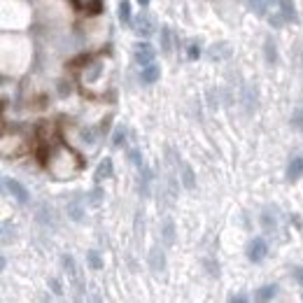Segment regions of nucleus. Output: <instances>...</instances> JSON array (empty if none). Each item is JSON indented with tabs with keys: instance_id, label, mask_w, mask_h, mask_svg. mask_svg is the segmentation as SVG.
Here are the masks:
<instances>
[{
	"instance_id": "nucleus-29",
	"label": "nucleus",
	"mask_w": 303,
	"mask_h": 303,
	"mask_svg": "<svg viewBox=\"0 0 303 303\" xmlns=\"http://www.w3.org/2000/svg\"><path fill=\"white\" fill-rule=\"evenodd\" d=\"M262 226H263L266 231L275 229V217H273L271 212H263V217H262Z\"/></svg>"
},
{
	"instance_id": "nucleus-6",
	"label": "nucleus",
	"mask_w": 303,
	"mask_h": 303,
	"mask_svg": "<svg viewBox=\"0 0 303 303\" xmlns=\"http://www.w3.org/2000/svg\"><path fill=\"white\" fill-rule=\"evenodd\" d=\"M303 178V157H296L289 161V166H287V180L289 182H296V180Z\"/></svg>"
},
{
	"instance_id": "nucleus-16",
	"label": "nucleus",
	"mask_w": 303,
	"mask_h": 303,
	"mask_svg": "<svg viewBox=\"0 0 303 303\" xmlns=\"http://www.w3.org/2000/svg\"><path fill=\"white\" fill-rule=\"evenodd\" d=\"M82 10H84L86 17H98V14L103 12V0H89Z\"/></svg>"
},
{
	"instance_id": "nucleus-5",
	"label": "nucleus",
	"mask_w": 303,
	"mask_h": 303,
	"mask_svg": "<svg viewBox=\"0 0 303 303\" xmlns=\"http://www.w3.org/2000/svg\"><path fill=\"white\" fill-rule=\"evenodd\" d=\"M63 266H65V271H68V278H70V283L77 287V289H84L82 284V275H80V268H77V263H75L73 257H68V254H63Z\"/></svg>"
},
{
	"instance_id": "nucleus-23",
	"label": "nucleus",
	"mask_w": 303,
	"mask_h": 303,
	"mask_svg": "<svg viewBox=\"0 0 303 303\" xmlns=\"http://www.w3.org/2000/svg\"><path fill=\"white\" fill-rule=\"evenodd\" d=\"M289 124H292L294 131H303V105L296 107V112L292 115V121H289Z\"/></svg>"
},
{
	"instance_id": "nucleus-21",
	"label": "nucleus",
	"mask_w": 303,
	"mask_h": 303,
	"mask_svg": "<svg viewBox=\"0 0 303 303\" xmlns=\"http://www.w3.org/2000/svg\"><path fill=\"white\" fill-rule=\"evenodd\" d=\"M68 215H70L75 222H80L84 217V210H82V205H80V199H75L73 203L68 205Z\"/></svg>"
},
{
	"instance_id": "nucleus-35",
	"label": "nucleus",
	"mask_w": 303,
	"mask_h": 303,
	"mask_svg": "<svg viewBox=\"0 0 303 303\" xmlns=\"http://www.w3.org/2000/svg\"><path fill=\"white\" fill-rule=\"evenodd\" d=\"M82 136H84V140H89V142H91V140H94V131H91V128H84Z\"/></svg>"
},
{
	"instance_id": "nucleus-8",
	"label": "nucleus",
	"mask_w": 303,
	"mask_h": 303,
	"mask_svg": "<svg viewBox=\"0 0 303 303\" xmlns=\"http://www.w3.org/2000/svg\"><path fill=\"white\" fill-rule=\"evenodd\" d=\"M182 187L189 189V191H194L196 189V175H194V170H191V166L189 163H182Z\"/></svg>"
},
{
	"instance_id": "nucleus-15",
	"label": "nucleus",
	"mask_w": 303,
	"mask_h": 303,
	"mask_svg": "<svg viewBox=\"0 0 303 303\" xmlns=\"http://www.w3.org/2000/svg\"><path fill=\"white\" fill-rule=\"evenodd\" d=\"M280 12L284 14L287 21H296V7H294V0H280Z\"/></svg>"
},
{
	"instance_id": "nucleus-28",
	"label": "nucleus",
	"mask_w": 303,
	"mask_h": 303,
	"mask_svg": "<svg viewBox=\"0 0 303 303\" xmlns=\"http://www.w3.org/2000/svg\"><path fill=\"white\" fill-rule=\"evenodd\" d=\"M49 136H52V126L47 124V121H40V126H38V138H40V140H47Z\"/></svg>"
},
{
	"instance_id": "nucleus-11",
	"label": "nucleus",
	"mask_w": 303,
	"mask_h": 303,
	"mask_svg": "<svg viewBox=\"0 0 303 303\" xmlns=\"http://www.w3.org/2000/svg\"><path fill=\"white\" fill-rule=\"evenodd\" d=\"M96 182H103V180L112 178V159H103L101 161V166L96 168Z\"/></svg>"
},
{
	"instance_id": "nucleus-24",
	"label": "nucleus",
	"mask_w": 303,
	"mask_h": 303,
	"mask_svg": "<svg viewBox=\"0 0 303 303\" xmlns=\"http://www.w3.org/2000/svg\"><path fill=\"white\" fill-rule=\"evenodd\" d=\"M163 266H166V262H163V252L154 250L152 252V268L159 273V271H163Z\"/></svg>"
},
{
	"instance_id": "nucleus-34",
	"label": "nucleus",
	"mask_w": 303,
	"mask_h": 303,
	"mask_svg": "<svg viewBox=\"0 0 303 303\" xmlns=\"http://www.w3.org/2000/svg\"><path fill=\"white\" fill-rule=\"evenodd\" d=\"M98 75H101V68H98V65H94V70H91V73L86 75V82H94L96 77H98Z\"/></svg>"
},
{
	"instance_id": "nucleus-36",
	"label": "nucleus",
	"mask_w": 303,
	"mask_h": 303,
	"mask_svg": "<svg viewBox=\"0 0 303 303\" xmlns=\"http://www.w3.org/2000/svg\"><path fill=\"white\" fill-rule=\"evenodd\" d=\"M107 128H110V117L101 121V133H107Z\"/></svg>"
},
{
	"instance_id": "nucleus-14",
	"label": "nucleus",
	"mask_w": 303,
	"mask_h": 303,
	"mask_svg": "<svg viewBox=\"0 0 303 303\" xmlns=\"http://www.w3.org/2000/svg\"><path fill=\"white\" fill-rule=\"evenodd\" d=\"M263 54H266V63H268V65H273V63L278 61V52H275V42H273L271 38H266V42H263Z\"/></svg>"
},
{
	"instance_id": "nucleus-12",
	"label": "nucleus",
	"mask_w": 303,
	"mask_h": 303,
	"mask_svg": "<svg viewBox=\"0 0 303 303\" xmlns=\"http://www.w3.org/2000/svg\"><path fill=\"white\" fill-rule=\"evenodd\" d=\"M161 236H163V242H166V245H173V242H175V224H173L170 217L163 220V233H161Z\"/></svg>"
},
{
	"instance_id": "nucleus-13",
	"label": "nucleus",
	"mask_w": 303,
	"mask_h": 303,
	"mask_svg": "<svg viewBox=\"0 0 303 303\" xmlns=\"http://www.w3.org/2000/svg\"><path fill=\"white\" fill-rule=\"evenodd\" d=\"M275 294H278V284H266L254 296H257V301H271V299H275Z\"/></svg>"
},
{
	"instance_id": "nucleus-1",
	"label": "nucleus",
	"mask_w": 303,
	"mask_h": 303,
	"mask_svg": "<svg viewBox=\"0 0 303 303\" xmlns=\"http://www.w3.org/2000/svg\"><path fill=\"white\" fill-rule=\"evenodd\" d=\"M5 189L12 194V199L21 203V205H26L28 201H31V194H28V189L21 184L19 180H12V178H5Z\"/></svg>"
},
{
	"instance_id": "nucleus-33",
	"label": "nucleus",
	"mask_w": 303,
	"mask_h": 303,
	"mask_svg": "<svg viewBox=\"0 0 303 303\" xmlns=\"http://www.w3.org/2000/svg\"><path fill=\"white\" fill-rule=\"evenodd\" d=\"M101 196H103V191H101V189H94V191H91V205H98V203H101Z\"/></svg>"
},
{
	"instance_id": "nucleus-39",
	"label": "nucleus",
	"mask_w": 303,
	"mask_h": 303,
	"mask_svg": "<svg viewBox=\"0 0 303 303\" xmlns=\"http://www.w3.org/2000/svg\"><path fill=\"white\" fill-rule=\"evenodd\" d=\"M271 2H273V0H271Z\"/></svg>"
},
{
	"instance_id": "nucleus-7",
	"label": "nucleus",
	"mask_w": 303,
	"mask_h": 303,
	"mask_svg": "<svg viewBox=\"0 0 303 303\" xmlns=\"http://www.w3.org/2000/svg\"><path fill=\"white\" fill-rule=\"evenodd\" d=\"M89 63H91V54H77V56H73L70 61L65 63V68H68L70 73H77V70L86 68Z\"/></svg>"
},
{
	"instance_id": "nucleus-20",
	"label": "nucleus",
	"mask_w": 303,
	"mask_h": 303,
	"mask_svg": "<svg viewBox=\"0 0 303 303\" xmlns=\"http://www.w3.org/2000/svg\"><path fill=\"white\" fill-rule=\"evenodd\" d=\"M86 263H89V268H94V271H101V268H103V259H101V254L96 250L86 252Z\"/></svg>"
},
{
	"instance_id": "nucleus-18",
	"label": "nucleus",
	"mask_w": 303,
	"mask_h": 303,
	"mask_svg": "<svg viewBox=\"0 0 303 303\" xmlns=\"http://www.w3.org/2000/svg\"><path fill=\"white\" fill-rule=\"evenodd\" d=\"M119 21L121 23H133V19H131V2L128 0L119 2Z\"/></svg>"
},
{
	"instance_id": "nucleus-17",
	"label": "nucleus",
	"mask_w": 303,
	"mask_h": 303,
	"mask_svg": "<svg viewBox=\"0 0 303 303\" xmlns=\"http://www.w3.org/2000/svg\"><path fill=\"white\" fill-rule=\"evenodd\" d=\"M229 44L226 42H220V44H212L210 47V59L215 61V59H222V56H229Z\"/></svg>"
},
{
	"instance_id": "nucleus-32",
	"label": "nucleus",
	"mask_w": 303,
	"mask_h": 303,
	"mask_svg": "<svg viewBox=\"0 0 303 303\" xmlns=\"http://www.w3.org/2000/svg\"><path fill=\"white\" fill-rule=\"evenodd\" d=\"M292 273H294V278H296V283L303 287V268H301V266H294Z\"/></svg>"
},
{
	"instance_id": "nucleus-26",
	"label": "nucleus",
	"mask_w": 303,
	"mask_h": 303,
	"mask_svg": "<svg viewBox=\"0 0 303 303\" xmlns=\"http://www.w3.org/2000/svg\"><path fill=\"white\" fill-rule=\"evenodd\" d=\"M268 23H271L273 28H280V26H284V23H287V19H284L283 12H275V14H271V17H268Z\"/></svg>"
},
{
	"instance_id": "nucleus-31",
	"label": "nucleus",
	"mask_w": 303,
	"mask_h": 303,
	"mask_svg": "<svg viewBox=\"0 0 303 303\" xmlns=\"http://www.w3.org/2000/svg\"><path fill=\"white\" fill-rule=\"evenodd\" d=\"M131 159H133V163H136L138 168H142V157H140L138 149H131Z\"/></svg>"
},
{
	"instance_id": "nucleus-9",
	"label": "nucleus",
	"mask_w": 303,
	"mask_h": 303,
	"mask_svg": "<svg viewBox=\"0 0 303 303\" xmlns=\"http://www.w3.org/2000/svg\"><path fill=\"white\" fill-rule=\"evenodd\" d=\"M159 77H161V68H159L157 63H149V65L142 68V82L145 84H154Z\"/></svg>"
},
{
	"instance_id": "nucleus-10",
	"label": "nucleus",
	"mask_w": 303,
	"mask_h": 303,
	"mask_svg": "<svg viewBox=\"0 0 303 303\" xmlns=\"http://www.w3.org/2000/svg\"><path fill=\"white\" fill-rule=\"evenodd\" d=\"M49 157H52V147H49L47 140H42L40 145H38V149H35V159H38L40 166H47V163H49Z\"/></svg>"
},
{
	"instance_id": "nucleus-37",
	"label": "nucleus",
	"mask_w": 303,
	"mask_h": 303,
	"mask_svg": "<svg viewBox=\"0 0 303 303\" xmlns=\"http://www.w3.org/2000/svg\"><path fill=\"white\" fill-rule=\"evenodd\" d=\"M52 287L56 289V292H61V284H59V280H52Z\"/></svg>"
},
{
	"instance_id": "nucleus-30",
	"label": "nucleus",
	"mask_w": 303,
	"mask_h": 303,
	"mask_svg": "<svg viewBox=\"0 0 303 303\" xmlns=\"http://www.w3.org/2000/svg\"><path fill=\"white\" fill-rule=\"evenodd\" d=\"M59 94H61L63 98H65V96H70V94H73V84H70V82H61V84H59Z\"/></svg>"
},
{
	"instance_id": "nucleus-25",
	"label": "nucleus",
	"mask_w": 303,
	"mask_h": 303,
	"mask_svg": "<svg viewBox=\"0 0 303 303\" xmlns=\"http://www.w3.org/2000/svg\"><path fill=\"white\" fill-rule=\"evenodd\" d=\"M124 140H126V128H124V124H121V126H117L115 136H112V147H121Z\"/></svg>"
},
{
	"instance_id": "nucleus-4",
	"label": "nucleus",
	"mask_w": 303,
	"mask_h": 303,
	"mask_svg": "<svg viewBox=\"0 0 303 303\" xmlns=\"http://www.w3.org/2000/svg\"><path fill=\"white\" fill-rule=\"evenodd\" d=\"M133 56H136V63L138 65H149V63H154V56H157V52L149 47V44H136V52H133Z\"/></svg>"
},
{
	"instance_id": "nucleus-27",
	"label": "nucleus",
	"mask_w": 303,
	"mask_h": 303,
	"mask_svg": "<svg viewBox=\"0 0 303 303\" xmlns=\"http://www.w3.org/2000/svg\"><path fill=\"white\" fill-rule=\"evenodd\" d=\"M199 56H201V44L191 42V44L187 47V59H189V61H196Z\"/></svg>"
},
{
	"instance_id": "nucleus-22",
	"label": "nucleus",
	"mask_w": 303,
	"mask_h": 303,
	"mask_svg": "<svg viewBox=\"0 0 303 303\" xmlns=\"http://www.w3.org/2000/svg\"><path fill=\"white\" fill-rule=\"evenodd\" d=\"M268 2H271V0H250L252 10L257 12L259 17H266V12H268Z\"/></svg>"
},
{
	"instance_id": "nucleus-3",
	"label": "nucleus",
	"mask_w": 303,
	"mask_h": 303,
	"mask_svg": "<svg viewBox=\"0 0 303 303\" xmlns=\"http://www.w3.org/2000/svg\"><path fill=\"white\" fill-rule=\"evenodd\" d=\"M131 26H133V31H136L138 35H145V38L154 33V21H152V17H149L147 12H140L136 19H133Z\"/></svg>"
},
{
	"instance_id": "nucleus-38",
	"label": "nucleus",
	"mask_w": 303,
	"mask_h": 303,
	"mask_svg": "<svg viewBox=\"0 0 303 303\" xmlns=\"http://www.w3.org/2000/svg\"><path fill=\"white\" fill-rule=\"evenodd\" d=\"M138 2H140V7H147V5H149V0H138Z\"/></svg>"
},
{
	"instance_id": "nucleus-19",
	"label": "nucleus",
	"mask_w": 303,
	"mask_h": 303,
	"mask_svg": "<svg viewBox=\"0 0 303 303\" xmlns=\"http://www.w3.org/2000/svg\"><path fill=\"white\" fill-rule=\"evenodd\" d=\"M170 40H173L170 28H168V26H163V28H161V49H163V54H170V52H173V44H170Z\"/></svg>"
},
{
	"instance_id": "nucleus-2",
	"label": "nucleus",
	"mask_w": 303,
	"mask_h": 303,
	"mask_svg": "<svg viewBox=\"0 0 303 303\" xmlns=\"http://www.w3.org/2000/svg\"><path fill=\"white\" fill-rule=\"evenodd\" d=\"M266 254H268V245H266V241L263 238H254V241L250 242V247H247V259L254 263H259L266 259Z\"/></svg>"
}]
</instances>
